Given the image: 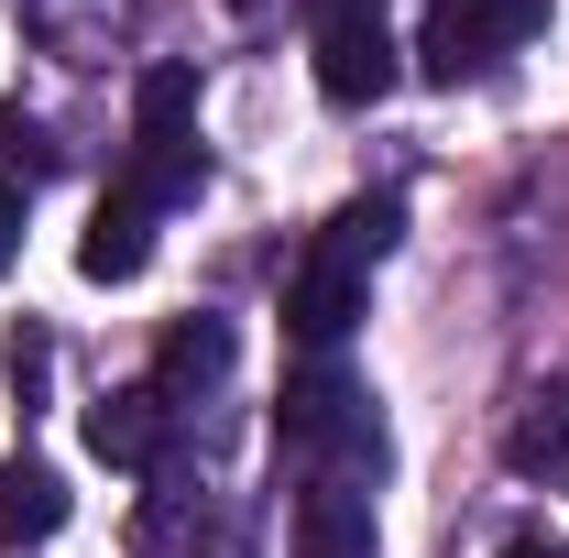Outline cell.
<instances>
[{
	"instance_id": "14",
	"label": "cell",
	"mask_w": 569,
	"mask_h": 558,
	"mask_svg": "<svg viewBox=\"0 0 569 558\" xmlns=\"http://www.w3.org/2000/svg\"><path fill=\"white\" fill-rule=\"evenodd\" d=\"M11 383H22V406H33V395H44V340H33V329H22V340H11Z\"/></svg>"
},
{
	"instance_id": "4",
	"label": "cell",
	"mask_w": 569,
	"mask_h": 558,
	"mask_svg": "<svg viewBox=\"0 0 569 558\" xmlns=\"http://www.w3.org/2000/svg\"><path fill=\"white\" fill-rule=\"evenodd\" d=\"M284 438H296V449H351V460H383L372 395L340 383V372H296V383H284Z\"/></svg>"
},
{
	"instance_id": "3",
	"label": "cell",
	"mask_w": 569,
	"mask_h": 558,
	"mask_svg": "<svg viewBox=\"0 0 569 558\" xmlns=\"http://www.w3.org/2000/svg\"><path fill=\"white\" fill-rule=\"evenodd\" d=\"M318 88L340 110H372L395 88V33H383V0H318Z\"/></svg>"
},
{
	"instance_id": "16",
	"label": "cell",
	"mask_w": 569,
	"mask_h": 558,
	"mask_svg": "<svg viewBox=\"0 0 569 558\" xmlns=\"http://www.w3.org/2000/svg\"><path fill=\"white\" fill-rule=\"evenodd\" d=\"M11 219H22V209H11V198H0V263H11Z\"/></svg>"
},
{
	"instance_id": "5",
	"label": "cell",
	"mask_w": 569,
	"mask_h": 558,
	"mask_svg": "<svg viewBox=\"0 0 569 558\" xmlns=\"http://www.w3.org/2000/svg\"><path fill=\"white\" fill-rule=\"evenodd\" d=\"M361 296H372V275L340 263V252L318 241V252L296 263V285H284V329H296L307 350H340V340H351V318H361Z\"/></svg>"
},
{
	"instance_id": "6",
	"label": "cell",
	"mask_w": 569,
	"mask_h": 558,
	"mask_svg": "<svg viewBox=\"0 0 569 558\" xmlns=\"http://www.w3.org/2000/svg\"><path fill=\"white\" fill-rule=\"evenodd\" d=\"M88 449H99L110 471H153V460H164V395H153V383L99 395V406H88Z\"/></svg>"
},
{
	"instance_id": "2",
	"label": "cell",
	"mask_w": 569,
	"mask_h": 558,
	"mask_svg": "<svg viewBox=\"0 0 569 558\" xmlns=\"http://www.w3.org/2000/svg\"><path fill=\"white\" fill-rule=\"evenodd\" d=\"M548 22V0H427V33H417V56L438 88H460V77H482L503 56V44H526Z\"/></svg>"
},
{
	"instance_id": "10",
	"label": "cell",
	"mask_w": 569,
	"mask_h": 558,
	"mask_svg": "<svg viewBox=\"0 0 569 558\" xmlns=\"http://www.w3.org/2000/svg\"><path fill=\"white\" fill-rule=\"evenodd\" d=\"M219 372H230V329L219 318H176L164 329V361H153V395L176 406V395H209Z\"/></svg>"
},
{
	"instance_id": "1",
	"label": "cell",
	"mask_w": 569,
	"mask_h": 558,
	"mask_svg": "<svg viewBox=\"0 0 569 558\" xmlns=\"http://www.w3.org/2000/svg\"><path fill=\"white\" fill-rule=\"evenodd\" d=\"M209 176V153H198V77L187 67H153L132 99V165H121V187H132L142 209H164V198H187Z\"/></svg>"
},
{
	"instance_id": "12",
	"label": "cell",
	"mask_w": 569,
	"mask_h": 558,
	"mask_svg": "<svg viewBox=\"0 0 569 558\" xmlns=\"http://www.w3.org/2000/svg\"><path fill=\"white\" fill-rule=\"evenodd\" d=\"M395 230H406V209H395V198H351V209L329 219V252H340V263H361V275H372V263L395 252Z\"/></svg>"
},
{
	"instance_id": "9",
	"label": "cell",
	"mask_w": 569,
	"mask_h": 558,
	"mask_svg": "<svg viewBox=\"0 0 569 558\" xmlns=\"http://www.w3.org/2000/svg\"><path fill=\"white\" fill-rule=\"evenodd\" d=\"M56 526H67V482L44 460H11L0 471V548H44Z\"/></svg>"
},
{
	"instance_id": "13",
	"label": "cell",
	"mask_w": 569,
	"mask_h": 558,
	"mask_svg": "<svg viewBox=\"0 0 569 558\" xmlns=\"http://www.w3.org/2000/svg\"><path fill=\"white\" fill-rule=\"evenodd\" d=\"M44 165H56V142H44V121H33L22 99H11V110H0V198H33Z\"/></svg>"
},
{
	"instance_id": "17",
	"label": "cell",
	"mask_w": 569,
	"mask_h": 558,
	"mask_svg": "<svg viewBox=\"0 0 569 558\" xmlns=\"http://www.w3.org/2000/svg\"><path fill=\"white\" fill-rule=\"evenodd\" d=\"M230 11H263V0H230Z\"/></svg>"
},
{
	"instance_id": "7",
	"label": "cell",
	"mask_w": 569,
	"mask_h": 558,
	"mask_svg": "<svg viewBox=\"0 0 569 558\" xmlns=\"http://www.w3.org/2000/svg\"><path fill=\"white\" fill-rule=\"evenodd\" d=\"M77 263L99 285H132L142 263H153V209H142L132 187H110L99 209H88V241H77Z\"/></svg>"
},
{
	"instance_id": "15",
	"label": "cell",
	"mask_w": 569,
	"mask_h": 558,
	"mask_svg": "<svg viewBox=\"0 0 569 558\" xmlns=\"http://www.w3.org/2000/svg\"><path fill=\"white\" fill-rule=\"evenodd\" d=\"M503 558H569V548H548V537H515V548H503Z\"/></svg>"
},
{
	"instance_id": "8",
	"label": "cell",
	"mask_w": 569,
	"mask_h": 558,
	"mask_svg": "<svg viewBox=\"0 0 569 558\" xmlns=\"http://www.w3.org/2000/svg\"><path fill=\"white\" fill-rule=\"evenodd\" d=\"M296 558H372V492L361 482L296 492Z\"/></svg>"
},
{
	"instance_id": "11",
	"label": "cell",
	"mask_w": 569,
	"mask_h": 558,
	"mask_svg": "<svg viewBox=\"0 0 569 558\" xmlns=\"http://www.w3.org/2000/svg\"><path fill=\"white\" fill-rule=\"evenodd\" d=\"M503 460H515V471H569V383L526 395V417H515V438H503Z\"/></svg>"
}]
</instances>
